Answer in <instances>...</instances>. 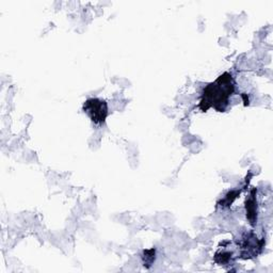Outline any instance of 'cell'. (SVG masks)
<instances>
[{"label":"cell","mask_w":273,"mask_h":273,"mask_svg":"<svg viewBox=\"0 0 273 273\" xmlns=\"http://www.w3.org/2000/svg\"><path fill=\"white\" fill-rule=\"evenodd\" d=\"M265 245V240L257 239L253 233H246L240 242V256L243 259H251L257 257L262 253Z\"/></svg>","instance_id":"3957f363"},{"label":"cell","mask_w":273,"mask_h":273,"mask_svg":"<svg viewBox=\"0 0 273 273\" xmlns=\"http://www.w3.org/2000/svg\"><path fill=\"white\" fill-rule=\"evenodd\" d=\"M84 112L90 117L94 125L102 126L106 123L109 115L108 104L101 98H89L84 104Z\"/></svg>","instance_id":"7a4b0ae2"},{"label":"cell","mask_w":273,"mask_h":273,"mask_svg":"<svg viewBox=\"0 0 273 273\" xmlns=\"http://www.w3.org/2000/svg\"><path fill=\"white\" fill-rule=\"evenodd\" d=\"M232 258V253L231 252H225V251H220L217 252L215 255V262L219 265H227L230 263V260Z\"/></svg>","instance_id":"8992f818"},{"label":"cell","mask_w":273,"mask_h":273,"mask_svg":"<svg viewBox=\"0 0 273 273\" xmlns=\"http://www.w3.org/2000/svg\"><path fill=\"white\" fill-rule=\"evenodd\" d=\"M156 258V250L155 249H151V250H146L143 252V264L144 267L150 268L152 264L155 262Z\"/></svg>","instance_id":"5b68a950"},{"label":"cell","mask_w":273,"mask_h":273,"mask_svg":"<svg viewBox=\"0 0 273 273\" xmlns=\"http://www.w3.org/2000/svg\"><path fill=\"white\" fill-rule=\"evenodd\" d=\"M236 91V82L233 75L224 72L215 81L208 84L202 93L198 109L206 112L213 108L217 112H225L230 106V100Z\"/></svg>","instance_id":"6da1fadb"},{"label":"cell","mask_w":273,"mask_h":273,"mask_svg":"<svg viewBox=\"0 0 273 273\" xmlns=\"http://www.w3.org/2000/svg\"><path fill=\"white\" fill-rule=\"evenodd\" d=\"M256 192L257 190L253 189L251 191L250 196L245 201V210H246V218L250 222L252 227H255L257 221V202H256Z\"/></svg>","instance_id":"277c9868"},{"label":"cell","mask_w":273,"mask_h":273,"mask_svg":"<svg viewBox=\"0 0 273 273\" xmlns=\"http://www.w3.org/2000/svg\"><path fill=\"white\" fill-rule=\"evenodd\" d=\"M238 194H240V191H231V192H229L227 194V196L223 198V201H221V203L223 204L222 206H230Z\"/></svg>","instance_id":"52a82bcc"}]
</instances>
